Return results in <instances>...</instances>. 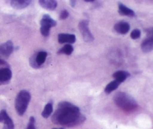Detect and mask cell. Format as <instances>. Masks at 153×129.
Wrapping results in <instances>:
<instances>
[{"label": "cell", "mask_w": 153, "mask_h": 129, "mask_svg": "<svg viewBox=\"0 0 153 129\" xmlns=\"http://www.w3.org/2000/svg\"><path fill=\"white\" fill-rule=\"evenodd\" d=\"M85 120V117L81 113L80 109L67 101L59 103L52 117V121L55 124L67 127L76 126Z\"/></svg>", "instance_id": "1"}, {"label": "cell", "mask_w": 153, "mask_h": 129, "mask_svg": "<svg viewBox=\"0 0 153 129\" xmlns=\"http://www.w3.org/2000/svg\"><path fill=\"white\" fill-rule=\"evenodd\" d=\"M115 104L126 112H132L137 108V101L131 96L126 92H120L114 98Z\"/></svg>", "instance_id": "2"}, {"label": "cell", "mask_w": 153, "mask_h": 129, "mask_svg": "<svg viewBox=\"0 0 153 129\" xmlns=\"http://www.w3.org/2000/svg\"><path fill=\"white\" fill-rule=\"evenodd\" d=\"M30 100L31 94L26 90H22L18 93L15 99V109L19 116H22L26 111Z\"/></svg>", "instance_id": "3"}, {"label": "cell", "mask_w": 153, "mask_h": 129, "mask_svg": "<svg viewBox=\"0 0 153 129\" xmlns=\"http://www.w3.org/2000/svg\"><path fill=\"white\" fill-rule=\"evenodd\" d=\"M12 77V71L10 64L0 58V85H4L10 82Z\"/></svg>", "instance_id": "4"}, {"label": "cell", "mask_w": 153, "mask_h": 129, "mask_svg": "<svg viewBox=\"0 0 153 129\" xmlns=\"http://www.w3.org/2000/svg\"><path fill=\"white\" fill-rule=\"evenodd\" d=\"M57 25L56 21L54 20L49 15L44 14L40 20V32L45 37L49 36L51 27H54Z\"/></svg>", "instance_id": "5"}, {"label": "cell", "mask_w": 153, "mask_h": 129, "mask_svg": "<svg viewBox=\"0 0 153 129\" xmlns=\"http://www.w3.org/2000/svg\"><path fill=\"white\" fill-rule=\"evenodd\" d=\"M79 28L85 41L91 42L94 40V35L90 31L89 21L87 20H81L79 23Z\"/></svg>", "instance_id": "6"}, {"label": "cell", "mask_w": 153, "mask_h": 129, "mask_svg": "<svg viewBox=\"0 0 153 129\" xmlns=\"http://www.w3.org/2000/svg\"><path fill=\"white\" fill-rule=\"evenodd\" d=\"M147 32V38L142 42L141 50L143 52H149L153 49V32L152 28L146 30Z\"/></svg>", "instance_id": "7"}, {"label": "cell", "mask_w": 153, "mask_h": 129, "mask_svg": "<svg viewBox=\"0 0 153 129\" xmlns=\"http://www.w3.org/2000/svg\"><path fill=\"white\" fill-rule=\"evenodd\" d=\"M13 51V44L11 40H7L0 45V57L3 58H8Z\"/></svg>", "instance_id": "8"}, {"label": "cell", "mask_w": 153, "mask_h": 129, "mask_svg": "<svg viewBox=\"0 0 153 129\" xmlns=\"http://www.w3.org/2000/svg\"><path fill=\"white\" fill-rule=\"evenodd\" d=\"M58 40L60 44H71L76 42V35L73 34H67V33H60L58 35Z\"/></svg>", "instance_id": "9"}, {"label": "cell", "mask_w": 153, "mask_h": 129, "mask_svg": "<svg viewBox=\"0 0 153 129\" xmlns=\"http://www.w3.org/2000/svg\"><path fill=\"white\" fill-rule=\"evenodd\" d=\"M114 29L117 32L121 34H126L129 32L130 25L125 21H120L114 25Z\"/></svg>", "instance_id": "10"}, {"label": "cell", "mask_w": 153, "mask_h": 129, "mask_svg": "<svg viewBox=\"0 0 153 129\" xmlns=\"http://www.w3.org/2000/svg\"><path fill=\"white\" fill-rule=\"evenodd\" d=\"M38 3L42 8L49 10H54L58 6V3L55 0H40Z\"/></svg>", "instance_id": "11"}, {"label": "cell", "mask_w": 153, "mask_h": 129, "mask_svg": "<svg viewBox=\"0 0 153 129\" xmlns=\"http://www.w3.org/2000/svg\"><path fill=\"white\" fill-rule=\"evenodd\" d=\"M10 4L13 8L24 9L28 7L31 4V0H12Z\"/></svg>", "instance_id": "12"}, {"label": "cell", "mask_w": 153, "mask_h": 129, "mask_svg": "<svg viewBox=\"0 0 153 129\" xmlns=\"http://www.w3.org/2000/svg\"><path fill=\"white\" fill-rule=\"evenodd\" d=\"M0 115L2 118V122H4L7 129H14V124L5 110H1Z\"/></svg>", "instance_id": "13"}, {"label": "cell", "mask_w": 153, "mask_h": 129, "mask_svg": "<svg viewBox=\"0 0 153 129\" xmlns=\"http://www.w3.org/2000/svg\"><path fill=\"white\" fill-rule=\"evenodd\" d=\"M119 14L122 16H135V13L134 12V10L130 9L129 8H128L127 6H126L125 4H122V3L119 2Z\"/></svg>", "instance_id": "14"}, {"label": "cell", "mask_w": 153, "mask_h": 129, "mask_svg": "<svg viewBox=\"0 0 153 129\" xmlns=\"http://www.w3.org/2000/svg\"><path fill=\"white\" fill-rule=\"evenodd\" d=\"M129 76L130 74L128 71H126V70H117V71H116L113 74V76L115 79V80L119 82L120 83L124 82Z\"/></svg>", "instance_id": "15"}, {"label": "cell", "mask_w": 153, "mask_h": 129, "mask_svg": "<svg viewBox=\"0 0 153 129\" xmlns=\"http://www.w3.org/2000/svg\"><path fill=\"white\" fill-rule=\"evenodd\" d=\"M34 56H35L36 63L39 67H40L46 61V58L47 57V52H44V51H40L37 54H34Z\"/></svg>", "instance_id": "16"}, {"label": "cell", "mask_w": 153, "mask_h": 129, "mask_svg": "<svg viewBox=\"0 0 153 129\" xmlns=\"http://www.w3.org/2000/svg\"><path fill=\"white\" fill-rule=\"evenodd\" d=\"M120 84V83L119 82H117V80H114L112 81V82H109V83L106 86L105 88V92L106 94H110V93H111L112 92L114 91L115 89H117V88L119 87Z\"/></svg>", "instance_id": "17"}, {"label": "cell", "mask_w": 153, "mask_h": 129, "mask_svg": "<svg viewBox=\"0 0 153 129\" xmlns=\"http://www.w3.org/2000/svg\"><path fill=\"white\" fill-rule=\"evenodd\" d=\"M52 111H53V105H52V102H49L45 106L44 109L42 112V116L45 118H49L51 114L52 113Z\"/></svg>", "instance_id": "18"}, {"label": "cell", "mask_w": 153, "mask_h": 129, "mask_svg": "<svg viewBox=\"0 0 153 129\" xmlns=\"http://www.w3.org/2000/svg\"><path fill=\"white\" fill-rule=\"evenodd\" d=\"M73 52V46L71 44H65L59 51V54H66V55H70Z\"/></svg>", "instance_id": "19"}, {"label": "cell", "mask_w": 153, "mask_h": 129, "mask_svg": "<svg viewBox=\"0 0 153 129\" xmlns=\"http://www.w3.org/2000/svg\"><path fill=\"white\" fill-rule=\"evenodd\" d=\"M140 34H141L140 30L138 29V28H136V29H134L132 32H131L130 36H131V38L135 40V39L139 38L140 37Z\"/></svg>", "instance_id": "20"}, {"label": "cell", "mask_w": 153, "mask_h": 129, "mask_svg": "<svg viewBox=\"0 0 153 129\" xmlns=\"http://www.w3.org/2000/svg\"><path fill=\"white\" fill-rule=\"evenodd\" d=\"M34 123H35V118H34V116H31L29 118V122H28L26 129H36L35 126H34Z\"/></svg>", "instance_id": "21"}, {"label": "cell", "mask_w": 153, "mask_h": 129, "mask_svg": "<svg viewBox=\"0 0 153 129\" xmlns=\"http://www.w3.org/2000/svg\"><path fill=\"white\" fill-rule=\"evenodd\" d=\"M69 12L67 10H61V14H60V19L61 20H65L68 17Z\"/></svg>", "instance_id": "22"}, {"label": "cell", "mask_w": 153, "mask_h": 129, "mask_svg": "<svg viewBox=\"0 0 153 129\" xmlns=\"http://www.w3.org/2000/svg\"><path fill=\"white\" fill-rule=\"evenodd\" d=\"M70 4H71V5H72V7H75V5H76V1H70Z\"/></svg>", "instance_id": "23"}, {"label": "cell", "mask_w": 153, "mask_h": 129, "mask_svg": "<svg viewBox=\"0 0 153 129\" xmlns=\"http://www.w3.org/2000/svg\"><path fill=\"white\" fill-rule=\"evenodd\" d=\"M2 122V118H1V115H0V122Z\"/></svg>", "instance_id": "24"}, {"label": "cell", "mask_w": 153, "mask_h": 129, "mask_svg": "<svg viewBox=\"0 0 153 129\" xmlns=\"http://www.w3.org/2000/svg\"><path fill=\"white\" fill-rule=\"evenodd\" d=\"M3 129H7V127H6V126H5V127L3 128Z\"/></svg>", "instance_id": "25"}, {"label": "cell", "mask_w": 153, "mask_h": 129, "mask_svg": "<svg viewBox=\"0 0 153 129\" xmlns=\"http://www.w3.org/2000/svg\"><path fill=\"white\" fill-rule=\"evenodd\" d=\"M53 129H64V128H53Z\"/></svg>", "instance_id": "26"}]
</instances>
